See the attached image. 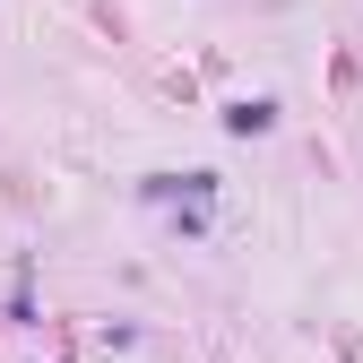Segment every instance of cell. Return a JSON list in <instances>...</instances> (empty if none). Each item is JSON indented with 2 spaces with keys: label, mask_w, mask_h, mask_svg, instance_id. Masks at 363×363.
Listing matches in <instances>:
<instances>
[{
  "label": "cell",
  "mask_w": 363,
  "mask_h": 363,
  "mask_svg": "<svg viewBox=\"0 0 363 363\" xmlns=\"http://www.w3.org/2000/svg\"><path fill=\"white\" fill-rule=\"evenodd\" d=\"M268 121H277V104H225V130H242V139L268 130Z\"/></svg>",
  "instance_id": "cell-1"
}]
</instances>
